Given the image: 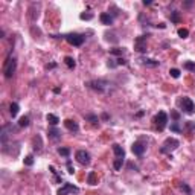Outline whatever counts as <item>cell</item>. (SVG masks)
<instances>
[{
	"label": "cell",
	"instance_id": "4dcf8cb0",
	"mask_svg": "<svg viewBox=\"0 0 195 195\" xmlns=\"http://www.w3.org/2000/svg\"><path fill=\"white\" fill-rule=\"evenodd\" d=\"M171 131H174V133H181V128H180L178 122H172V124H171Z\"/></svg>",
	"mask_w": 195,
	"mask_h": 195
},
{
	"label": "cell",
	"instance_id": "9a60e30c",
	"mask_svg": "<svg viewBox=\"0 0 195 195\" xmlns=\"http://www.w3.org/2000/svg\"><path fill=\"white\" fill-rule=\"evenodd\" d=\"M140 63L146 67H157L159 66V61L156 60H151V58H140Z\"/></svg>",
	"mask_w": 195,
	"mask_h": 195
},
{
	"label": "cell",
	"instance_id": "9c48e42d",
	"mask_svg": "<svg viewBox=\"0 0 195 195\" xmlns=\"http://www.w3.org/2000/svg\"><path fill=\"white\" fill-rule=\"evenodd\" d=\"M75 157H76V160H78L81 165H84V166L90 163V154H88L85 149H79V151H76Z\"/></svg>",
	"mask_w": 195,
	"mask_h": 195
},
{
	"label": "cell",
	"instance_id": "7bdbcfd3",
	"mask_svg": "<svg viewBox=\"0 0 195 195\" xmlns=\"http://www.w3.org/2000/svg\"><path fill=\"white\" fill-rule=\"evenodd\" d=\"M102 119H105V121H107V119H108V115H107V113H104V115H102Z\"/></svg>",
	"mask_w": 195,
	"mask_h": 195
},
{
	"label": "cell",
	"instance_id": "1f68e13d",
	"mask_svg": "<svg viewBox=\"0 0 195 195\" xmlns=\"http://www.w3.org/2000/svg\"><path fill=\"white\" fill-rule=\"evenodd\" d=\"M49 171H50V172H52V174L55 175V181H58V183H60V181L63 180V178H61V177H60V175L56 174V171H55V168H53V166H49Z\"/></svg>",
	"mask_w": 195,
	"mask_h": 195
},
{
	"label": "cell",
	"instance_id": "e575fe53",
	"mask_svg": "<svg viewBox=\"0 0 195 195\" xmlns=\"http://www.w3.org/2000/svg\"><path fill=\"white\" fill-rule=\"evenodd\" d=\"M79 19H81V20H91V19H93V14H85V12H82V14L79 15Z\"/></svg>",
	"mask_w": 195,
	"mask_h": 195
},
{
	"label": "cell",
	"instance_id": "d4e9b609",
	"mask_svg": "<svg viewBox=\"0 0 195 195\" xmlns=\"http://www.w3.org/2000/svg\"><path fill=\"white\" fill-rule=\"evenodd\" d=\"M29 118L28 116H23V118H20V121H19V125L20 127H29Z\"/></svg>",
	"mask_w": 195,
	"mask_h": 195
},
{
	"label": "cell",
	"instance_id": "f546056e",
	"mask_svg": "<svg viewBox=\"0 0 195 195\" xmlns=\"http://www.w3.org/2000/svg\"><path fill=\"white\" fill-rule=\"evenodd\" d=\"M180 189H181L183 192H186L187 195H190V193H192V189H190L186 183H180Z\"/></svg>",
	"mask_w": 195,
	"mask_h": 195
},
{
	"label": "cell",
	"instance_id": "30bf717a",
	"mask_svg": "<svg viewBox=\"0 0 195 195\" xmlns=\"http://www.w3.org/2000/svg\"><path fill=\"white\" fill-rule=\"evenodd\" d=\"M145 149H146V146H145L142 142H134L133 146H131V151H133L136 156H142V154L145 152Z\"/></svg>",
	"mask_w": 195,
	"mask_h": 195
},
{
	"label": "cell",
	"instance_id": "d6986e66",
	"mask_svg": "<svg viewBox=\"0 0 195 195\" xmlns=\"http://www.w3.org/2000/svg\"><path fill=\"white\" fill-rule=\"evenodd\" d=\"M84 118H85V121H88V122H91L93 125H96L98 122H99V118H98L96 115H85Z\"/></svg>",
	"mask_w": 195,
	"mask_h": 195
},
{
	"label": "cell",
	"instance_id": "4316f807",
	"mask_svg": "<svg viewBox=\"0 0 195 195\" xmlns=\"http://www.w3.org/2000/svg\"><path fill=\"white\" fill-rule=\"evenodd\" d=\"M23 163L26 165V166H32L34 165V157L29 154V156H26L25 159H23Z\"/></svg>",
	"mask_w": 195,
	"mask_h": 195
},
{
	"label": "cell",
	"instance_id": "7a4b0ae2",
	"mask_svg": "<svg viewBox=\"0 0 195 195\" xmlns=\"http://www.w3.org/2000/svg\"><path fill=\"white\" fill-rule=\"evenodd\" d=\"M180 146V142L177 140V139H174V137H168L163 143H162V146H160V152L162 154H171L174 149H177Z\"/></svg>",
	"mask_w": 195,
	"mask_h": 195
},
{
	"label": "cell",
	"instance_id": "4fadbf2b",
	"mask_svg": "<svg viewBox=\"0 0 195 195\" xmlns=\"http://www.w3.org/2000/svg\"><path fill=\"white\" fill-rule=\"evenodd\" d=\"M47 134H49V137H50L52 140H60V139H61V131H60L58 128H55V127L49 128Z\"/></svg>",
	"mask_w": 195,
	"mask_h": 195
},
{
	"label": "cell",
	"instance_id": "8d00e7d4",
	"mask_svg": "<svg viewBox=\"0 0 195 195\" xmlns=\"http://www.w3.org/2000/svg\"><path fill=\"white\" fill-rule=\"evenodd\" d=\"M116 63H118V66H125V64H127V60H124V58H118V60H116Z\"/></svg>",
	"mask_w": 195,
	"mask_h": 195
},
{
	"label": "cell",
	"instance_id": "6da1fadb",
	"mask_svg": "<svg viewBox=\"0 0 195 195\" xmlns=\"http://www.w3.org/2000/svg\"><path fill=\"white\" fill-rule=\"evenodd\" d=\"M15 70H17V60L9 55L5 60V64H3V75H5V78H8V79L12 78L14 73H15Z\"/></svg>",
	"mask_w": 195,
	"mask_h": 195
},
{
	"label": "cell",
	"instance_id": "ffe728a7",
	"mask_svg": "<svg viewBox=\"0 0 195 195\" xmlns=\"http://www.w3.org/2000/svg\"><path fill=\"white\" fill-rule=\"evenodd\" d=\"M64 63H66V66H67L69 69H75V66H76V63H75V60H73L72 56H66V58H64Z\"/></svg>",
	"mask_w": 195,
	"mask_h": 195
},
{
	"label": "cell",
	"instance_id": "52a82bcc",
	"mask_svg": "<svg viewBox=\"0 0 195 195\" xmlns=\"http://www.w3.org/2000/svg\"><path fill=\"white\" fill-rule=\"evenodd\" d=\"M78 192H79L78 186H75L73 183H64V186L60 187L58 195H69V193H78Z\"/></svg>",
	"mask_w": 195,
	"mask_h": 195
},
{
	"label": "cell",
	"instance_id": "836d02e7",
	"mask_svg": "<svg viewBox=\"0 0 195 195\" xmlns=\"http://www.w3.org/2000/svg\"><path fill=\"white\" fill-rule=\"evenodd\" d=\"M169 73H171L172 78H180V70H178V69H171Z\"/></svg>",
	"mask_w": 195,
	"mask_h": 195
},
{
	"label": "cell",
	"instance_id": "ac0fdd59",
	"mask_svg": "<svg viewBox=\"0 0 195 195\" xmlns=\"http://www.w3.org/2000/svg\"><path fill=\"white\" fill-rule=\"evenodd\" d=\"M125 53V49L122 47H115V49H110V55H115V56H121V55H124Z\"/></svg>",
	"mask_w": 195,
	"mask_h": 195
},
{
	"label": "cell",
	"instance_id": "d6a6232c",
	"mask_svg": "<svg viewBox=\"0 0 195 195\" xmlns=\"http://www.w3.org/2000/svg\"><path fill=\"white\" fill-rule=\"evenodd\" d=\"M184 128L187 130V131H193L195 130V122H186V125H184Z\"/></svg>",
	"mask_w": 195,
	"mask_h": 195
},
{
	"label": "cell",
	"instance_id": "b9f144b4",
	"mask_svg": "<svg viewBox=\"0 0 195 195\" xmlns=\"http://www.w3.org/2000/svg\"><path fill=\"white\" fill-rule=\"evenodd\" d=\"M143 5L148 6V5H151V2H149V0H143Z\"/></svg>",
	"mask_w": 195,
	"mask_h": 195
},
{
	"label": "cell",
	"instance_id": "484cf974",
	"mask_svg": "<svg viewBox=\"0 0 195 195\" xmlns=\"http://www.w3.org/2000/svg\"><path fill=\"white\" fill-rule=\"evenodd\" d=\"M58 154L63 157H69L70 156V149L69 148H58Z\"/></svg>",
	"mask_w": 195,
	"mask_h": 195
},
{
	"label": "cell",
	"instance_id": "8fae6325",
	"mask_svg": "<svg viewBox=\"0 0 195 195\" xmlns=\"http://www.w3.org/2000/svg\"><path fill=\"white\" fill-rule=\"evenodd\" d=\"M64 127H66L69 131H72V133H76V131L79 130L78 122H75V121H72V119H66V121H64Z\"/></svg>",
	"mask_w": 195,
	"mask_h": 195
},
{
	"label": "cell",
	"instance_id": "5bb4252c",
	"mask_svg": "<svg viewBox=\"0 0 195 195\" xmlns=\"http://www.w3.org/2000/svg\"><path fill=\"white\" fill-rule=\"evenodd\" d=\"M113 152H115V156L118 159H124L125 157V151H124V148L119 143H113Z\"/></svg>",
	"mask_w": 195,
	"mask_h": 195
},
{
	"label": "cell",
	"instance_id": "3957f363",
	"mask_svg": "<svg viewBox=\"0 0 195 195\" xmlns=\"http://www.w3.org/2000/svg\"><path fill=\"white\" fill-rule=\"evenodd\" d=\"M152 122H154V128H156V130L163 131V130L166 128V124H168V115H166L165 111H159V113L154 116Z\"/></svg>",
	"mask_w": 195,
	"mask_h": 195
},
{
	"label": "cell",
	"instance_id": "7c38bea8",
	"mask_svg": "<svg viewBox=\"0 0 195 195\" xmlns=\"http://www.w3.org/2000/svg\"><path fill=\"white\" fill-rule=\"evenodd\" d=\"M99 19H101V23H102V25H105V26L113 25V17H111L108 12H102V14L99 15Z\"/></svg>",
	"mask_w": 195,
	"mask_h": 195
},
{
	"label": "cell",
	"instance_id": "5b68a950",
	"mask_svg": "<svg viewBox=\"0 0 195 195\" xmlns=\"http://www.w3.org/2000/svg\"><path fill=\"white\" fill-rule=\"evenodd\" d=\"M178 104H180L181 110H183L186 115H192V113L195 111V104L192 102V99H190V98H186V96H183L181 99L178 101Z\"/></svg>",
	"mask_w": 195,
	"mask_h": 195
},
{
	"label": "cell",
	"instance_id": "ba28073f",
	"mask_svg": "<svg viewBox=\"0 0 195 195\" xmlns=\"http://www.w3.org/2000/svg\"><path fill=\"white\" fill-rule=\"evenodd\" d=\"M146 35H140V37H137L136 38V41H134V49L137 50V52H140V53H143V52H146Z\"/></svg>",
	"mask_w": 195,
	"mask_h": 195
},
{
	"label": "cell",
	"instance_id": "83f0119b",
	"mask_svg": "<svg viewBox=\"0 0 195 195\" xmlns=\"http://www.w3.org/2000/svg\"><path fill=\"white\" fill-rule=\"evenodd\" d=\"M184 69H186V70H190V72H193V73H195V63H192V61H186V63H184Z\"/></svg>",
	"mask_w": 195,
	"mask_h": 195
},
{
	"label": "cell",
	"instance_id": "44dd1931",
	"mask_svg": "<svg viewBox=\"0 0 195 195\" xmlns=\"http://www.w3.org/2000/svg\"><path fill=\"white\" fill-rule=\"evenodd\" d=\"M34 149L38 151V152L41 151V137H40V136H37V137L34 139Z\"/></svg>",
	"mask_w": 195,
	"mask_h": 195
},
{
	"label": "cell",
	"instance_id": "2e32d148",
	"mask_svg": "<svg viewBox=\"0 0 195 195\" xmlns=\"http://www.w3.org/2000/svg\"><path fill=\"white\" fill-rule=\"evenodd\" d=\"M46 119H47V122H49L50 125H53V127H56V125H58V122H60L58 116H55V115H52V113H49V115L46 116Z\"/></svg>",
	"mask_w": 195,
	"mask_h": 195
},
{
	"label": "cell",
	"instance_id": "60d3db41",
	"mask_svg": "<svg viewBox=\"0 0 195 195\" xmlns=\"http://www.w3.org/2000/svg\"><path fill=\"white\" fill-rule=\"evenodd\" d=\"M143 115H145V111H139V113H137V115H136V118H142V116H143Z\"/></svg>",
	"mask_w": 195,
	"mask_h": 195
},
{
	"label": "cell",
	"instance_id": "8992f818",
	"mask_svg": "<svg viewBox=\"0 0 195 195\" xmlns=\"http://www.w3.org/2000/svg\"><path fill=\"white\" fill-rule=\"evenodd\" d=\"M67 40V43H70L72 46H82L84 41H85V37L82 34H76V32H72V34H67L64 37Z\"/></svg>",
	"mask_w": 195,
	"mask_h": 195
},
{
	"label": "cell",
	"instance_id": "f1b7e54d",
	"mask_svg": "<svg viewBox=\"0 0 195 195\" xmlns=\"http://www.w3.org/2000/svg\"><path fill=\"white\" fill-rule=\"evenodd\" d=\"M187 35H189V31L187 29H184V28H180L178 29V37L180 38H187Z\"/></svg>",
	"mask_w": 195,
	"mask_h": 195
},
{
	"label": "cell",
	"instance_id": "7402d4cb",
	"mask_svg": "<svg viewBox=\"0 0 195 195\" xmlns=\"http://www.w3.org/2000/svg\"><path fill=\"white\" fill-rule=\"evenodd\" d=\"M122 165H124V159H118V157H116V160H115V163H113V168H115L116 171H121V169H122Z\"/></svg>",
	"mask_w": 195,
	"mask_h": 195
},
{
	"label": "cell",
	"instance_id": "cb8c5ba5",
	"mask_svg": "<svg viewBox=\"0 0 195 195\" xmlns=\"http://www.w3.org/2000/svg\"><path fill=\"white\" fill-rule=\"evenodd\" d=\"M171 22H174V23H178L180 22V12L178 11H172L171 12Z\"/></svg>",
	"mask_w": 195,
	"mask_h": 195
},
{
	"label": "cell",
	"instance_id": "e0dca14e",
	"mask_svg": "<svg viewBox=\"0 0 195 195\" xmlns=\"http://www.w3.org/2000/svg\"><path fill=\"white\" fill-rule=\"evenodd\" d=\"M19 110H20V107H19V104H17V102H12V104L9 105V113H11V116H12V118H15V116L19 115Z\"/></svg>",
	"mask_w": 195,
	"mask_h": 195
},
{
	"label": "cell",
	"instance_id": "f35d334b",
	"mask_svg": "<svg viewBox=\"0 0 195 195\" xmlns=\"http://www.w3.org/2000/svg\"><path fill=\"white\" fill-rule=\"evenodd\" d=\"M56 67V63H50V64H46V69L50 70V69H55Z\"/></svg>",
	"mask_w": 195,
	"mask_h": 195
},
{
	"label": "cell",
	"instance_id": "d590c367",
	"mask_svg": "<svg viewBox=\"0 0 195 195\" xmlns=\"http://www.w3.org/2000/svg\"><path fill=\"white\" fill-rule=\"evenodd\" d=\"M67 172H69V174H73V172H75V169H73V166H72V162H70V160L67 162Z\"/></svg>",
	"mask_w": 195,
	"mask_h": 195
},
{
	"label": "cell",
	"instance_id": "ab89813d",
	"mask_svg": "<svg viewBox=\"0 0 195 195\" xmlns=\"http://www.w3.org/2000/svg\"><path fill=\"white\" fill-rule=\"evenodd\" d=\"M171 116H172L175 121H178V119H180V113H177V111H172V113H171Z\"/></svg>",
	"mask_w": 195,
	"mask_h": 195
},
{
	"label": "cell",
	"instance_id": "277c9868",
	"mask_svg": "<svg viewBox=\"0 0 195 195\" xmlns=\"http://www.w3.org/2000/svg\"><path fill=\"white\" fill-rule=\"evenodd\" d=\"M85 85H87L88 88L94 90V91L104 93V91H105V88H107V85H108V82H107L105 79H93V81L85 82Z\"/></svg>",
	"mask_w": 195,
	"mask_h": 195
},
{
	"label": "cell",
	"instance_id": "74e56055",
	"mask_svg": "<svg viewBox=\"0 0 195 195\" xmlns=\"http://www.w3.org/2000/svg\"><path fill=\"white\" fill-rule=\"evenodd\" d=\"M116 66H118L116 60H110V61H108V67H111V69H113V67H116Z\"/></svg>",
	"mask_w": 195,
	"mask_h": 195
},
{
	"label": "cell",
	"instance_id": "603a6c76",
	"mask_svg": "<svg viewBox=\"0 0 195 195\" xmlns=\"http://www.w3.org/2000/svg\"><path fill=\"white\" fill-rule=\"evenodd\" d=\"M88 183L90 184H98V175H96V172H90L88 174Z\"/></svg>",
	"mask_w": 195,
	"mask_h": 195
}]
</instances>
